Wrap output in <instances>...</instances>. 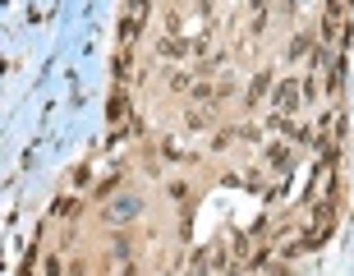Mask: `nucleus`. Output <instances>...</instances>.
I'll use <instances>...</instances> for the list:
<instances>
[{"mask_svg": "<svg viewBox=\"0 0 354 276\" xmlns=\"http://www.w3.org/2000/svg\"><path fill=\"white\" fill-rule=\"evenodd\" d=\"M41 272H46V276H60V258H55V253H51V258L41 263Z\"/></svg>", "mask_w": 354, "mask_h": 276, "instance_id": "obj_8", "label": "nucleus"}, {"mask_svg": "<svg viewBox=\"0 0 354 276\" xmlns=\"http://www.w3.org/2000/svg\"><path fill=\"white\" fill-rule=\"evenodd\" d=\"M299 97H304V79L276 83V111H281V116H295V111H299Z\"/></svg>", "mask_w": 354, "mask_h": 276, "instance_id": "obj_2", "label": "nucleus"}, {"mask_svg": "<svg viewBox=\"0 0 354 276\" xmlns=\"http://www.w3.org/2000/svg\"><path fill=\"white\" fill-rule=\"evenodd\" d=\"M327 194H336V171H331V161H322L317 180H313V194L304 198V203H317V198H327Z\"/></svg>", "mask_w": 354, "mask_h": 276, "instance_id": "obj_4", "label": "nucleus"}, {"mask_svg": "<svg viewBox=\"0 0 354 276\" xmlns=\"http://www.w3.org/2000/svg\"><path fill=\"white\" fill-rule=\"evenodd\" d=\"M267 88H272V74H258V83L249 88V106H258L267 97Z\"/></svg>", "mask_w": 354, "mask_h": 276, "instance_id": "obj_7", "label": "nucleus"}, {"mask_svg": "<svg viewBox=\"0 0 354 276\" xmlns=\"http://www.w3.org/2000/svg\"><path fill=\"white\" fill-rule=\"evenodd\" d=\"M106 120H111V129H120V120L129 125V88H120V83H115V92H111V106H106Z\"/></svg>", "mask_w": 354, "mask_h": 276, "instance_id": "obj_3", "label": "nucleus"}, {"mask_svg": "<svg viewBox=\"0 0 354 276\" xmlns=\"http://www.w3.org/2000/svg\"><path fill=\"white\" fill-rule=\"evenodd\" d=\"M212 120H216V111H212V106H194V111H189V129H207Z\"/></svg>", "mask_w": 354, "mask_h": 276, "instance_id": "obj_6", "label": "nucleus"}, {"mask_svg": "<svg viewBox=\"0 0 354 276\" xmlns=\"http://www.w3.org/2000/svg\"><path fill=\"white\" fill-rule=\"evenodd\" d=\"M133 79V51L129 46H120V55H115V83H129Z\"/></svg>", "mask_w": 354, "mask_h": 276, "instance_id": "obj_5", "label": "nucleus"}, {"mask_svg": "<svg viewBox=\"0 0 354 276\" xmlns=\"http://www.w3.org/2000/svg\"><path fill=\"white\" fill-rule=\"evenodd\" d=\"M143 24H147V0H129L124 14H120V46H133Z\"/></svg>", "mask_w": 354, "mask_h": 276, "instance_id": "obj_1", "label": "nucleus"}]
</instances>
